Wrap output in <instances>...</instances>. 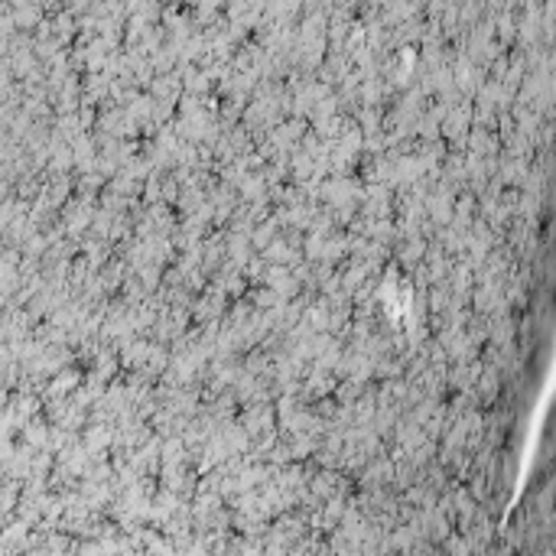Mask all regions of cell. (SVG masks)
Returning <instances> with one entry per match:
<instances>
[]
</instances>
